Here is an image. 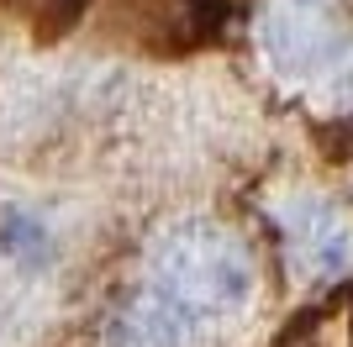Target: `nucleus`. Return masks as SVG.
Masks as SVG:
<instances>
[{"label":"nucleus","instance_id":"3","mask_svg":"<svg viewBox=\"0 0 353 347\" xmlns=\"http://www.w3.org/2000/svg\"><path fill=\"white\" fill-rule=\"evenodd\" d=\"M190 326H195L190 311L174 305L159 284H153V289L127 295V300L111 311V321H105V342H111V347H185V342H190Z\"/></svg>","mask_w":353,"mask_h":347},{"label":"nucleus","instance_id":"1","mask_svg":"<svg viewBox=\"0 0 353 347\" xmlns=\"http://www.w3.org/2000/svg\"><path fill=\"white\" fill-rule=\"evenodd\" d=\"M153 284L174 305H185L195 321L201 316H232L253 295V258L227 227L190 221V227H174L159 242Z\"/></svg>","mask_w":353,"mask_h":347},{"label":"nucleus","instance_id":"2","mask_svg":"<svg viewBox=\"0 0 353 347\" xmlns=\"http://www.w3.org/2000/svg\"><path fill=\"white\" fill-rule=\"evenodd\" d=\"M259 43L280 74L306 79L343 58V27L332 0H269L259 16Z\"/></svg>","mask_w":353,"mask_h":347},{"label":"nucleus","instance_id":"5","mask_svg":"<svg viewBox=\"0 0 353 347\" xmlns=\"http://www.w3.org/2000/svg\"><path fill=\"white\" fill-rule=\"evenodd\" d=\"M0 242H6V253H37V247H43V231H37L32 216H6Z\"/></svg>","mask_w":353,"mask_h":347},{"label":"nucleus","instance_id":"4","mask_svg":"<svg viewBox=\"0 0 353 347\" xmlns=\"http://www.w3.org/2000/svg\"><path fill=\"white\" fill-rule=\"evenodd\" d=\"M285 231H290V247L301 258V269L316 279H332L353 263V221L343 216L338 205H322V200L301 205L285 221Z\"/></svg>","mask_w":353,"mask_h":347},{"label":"nucleus","instance_id":"6","mask_svg":"<svg viewBox=\"0 0 353 347\" xmlns=\"http://www.w3.org/2000/svg\"><path fill=\"white\" fill-rule=\"evenodd\" d=\"M332 95H343V101H353V48L332 63Z\"/></svg>","mask_w":353,"mask_h":347}]
</instances>
